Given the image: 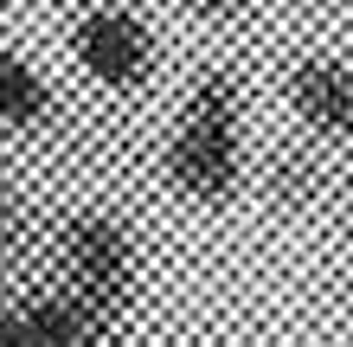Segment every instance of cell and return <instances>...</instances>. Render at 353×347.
Masks as SVG:
<instances>
[{
    "label": "cell",
    "instance_id": "cell-2",
    "mask_svg": "<svg viewBox=\"0 0 353 347\" xmlns=\"http://www.w3.org/2000/svg\"><path fill=\"white\" fill-rule=\"evenodd\" d=\"M46 257H52V277L46 283H58L71 302H84L110 335L129 328V315H135V302H141V238L122 226L116 212L71 206L52 226Z\"/></svg>",
    "mask_w": 353,
    "mask_h": 347
},
{
    "label": "cell",
    "instance_id": "cell-5",
    "mask_svg": "<svg viewBox=\"0 0 353 347\" xmlns=\"http://www.w3.org/2000/svg\"><path fill=\"white\" fill-rule=\"evenodd\" d=\"M283 103L321 141H353V65L347 58H296L283 77Z\"/></svg>",
    "mask_w": 353,
    "mask_h": 347
},
{
    "label": "cell",
    "instance_id": "cell-1",
    "mask_svg": "<svg viewBox=\"0 0 353 347\" xmlns=\"http://www.w3.org/2000/svg\"><path fill=\"white\" fill-rule=\"evenodd\" d=\"M161 174L193 206H232L244 193L251 155H244V77L238 71H199L180 97V116L161 141Z\"/></svg>",
    "mask_w": 353,
    "mask_h": 347
},
{
    "label": "cell",
    "instance_id": "cell-8",
    "mask_svg": "<svg viewBox=\"0 0 353 347\" xmlns=\"http://www.w3.org/2000/svg\"><path fill=\"white\" fill-rule=\"evenodd\" d=\"M308 7H353V0H308Z\"/></svg>",
    "mask_w": 353,
    "mask_h": 347
},
{
    "label": "cell",
    "instance_id": "cell-9",
    "mask_svg": "<svg viewBox=\"0 0 353 347\" xmlns=\"http://www.w3.org/2000/svg\"><path fill=\"white\" fill-rule=\"evenodd\" d=\"M347 251H353V206H347Z\"/></svg>",
    "mask_w": 353,
    "mask_h": 347
},
{
    "label": "cell",
    "instance_id": "cell-7",
    "mask_svg": "<svg viewBox=\"0 0 353 347\" xmlns=\"http://www.w3.org/2000/svg\"><path fill=\"white\" fill-rule=\"evenodd\" d=\"M257 0H180V13H193V19H205V26H232V19H244Z\"/></svg>",
    "mask_w": 353,
    "mask_h": 347
},
{
    "label": "cell",
    "instance_id": "cell-4",
    "mask_svg": "<svg viewBox=\"0 0 353 347\" xmlns=\"http://www.w3.org/2000/svg\"><path fill=\"white\" fill-rule=\"evenodd\" d=\"M0 347H122V335H110L84 302H71L58 283H32V290L7 296Z\"/></svg>",
    "mask_w": 353,
    "mask_h": 347
},
{
    "label": "cell",
    "instance_id": "cell-3",
    "mask_svg": "<svg viewBox=\"0 0 353 347\" xmlns=\"http://www.w3.org/2000/svg\"><path fill=\"white\" fill-rule=\"evenodd\" d=\"M65 52L71 65L110 97H135L154 84L161 71V32L148 26V13L122 7V0H97L65 26Z\"/></svg>",
    "mask_w": 353,
    "mask_h": 347
},
{
    "label": "cell",
    "instance_id": "cell-6",
    "mask_svg": "<svg viewBox=\"0 0 353 347\" xmlns=\"http://www.w3.org/2000/svg\"><path fill=\"white\" fill-rule=\"evenodd\" d=\"M52 116H58V90L46 65L7 46V58H0V122H7V135H39Z\"/></svg>",
    "mask_w": 353,
    "mask_h": 347
}]
</instances>
